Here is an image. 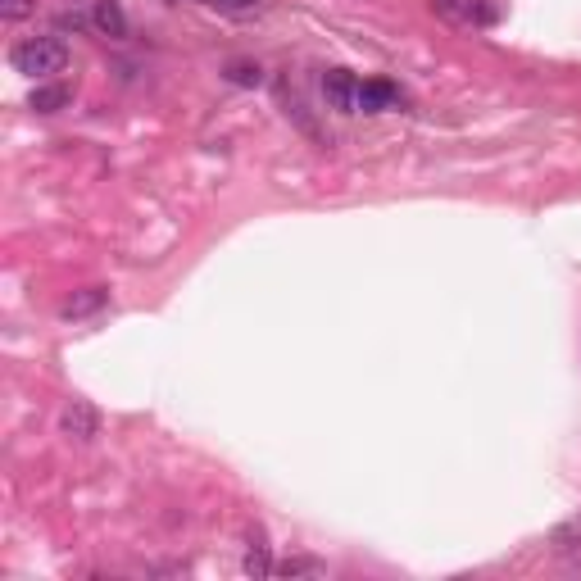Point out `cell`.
<instances>
[{"instance_id": "1", "label": "cell", "mask_w": 581, "mask_h": 581, "mask_svg": "<svg viewBox=\"0 0 581 581\" xmlns=\"http://www.w3.org/2000/svg\"><path fill=\"white\" fill-rule=\"evenodd\" d=\"M10 64H14V73L41 82V78H50V73H60L64 64H69V50H64L60 37H28L10 50Z\"/></svg>"}, {"instance_id": "2", "label": "cell", "mask_w": 581, "mask_h": 581, "mask_svg": "<svg viewBox=\"0 0 581 581\" xmlns=\"http://www.w3.org/2000/svg\"><path fill=\"white\" fill-rule=\"evenodd\" d=\"M323 96H327V105L341 109V114H364V82H359L350 69H327L323 73Z\"/></svg>"}, {"instance_id": "3", "label": "cell", "mask_w": 581, "mask_h": 581, "mask_svg": "<svg viewBox=\"0 0 581 581\" xmlns=\"http://www.w3.org/2000/svg\"><path fill=\"white\" fill-rule=\"evenodd\" d=\"M60 427H64V436H69V441H91V436L100 432V414L91 409L87 400H69V404H64Z\"/></svg>"}, {"instance_id": "4", "label": "cell", "mask_w": 581, "mask_h": 581, "mask_svg": "<svg viewBox=\"0 0 581 581\" xmlns=\"http://www.w3.org/2000/svg\"><path fill=\"white\" fill-rule=\"evenodd\" d=\"M91 23H96V32H100V37H109V41H123V37H128V14H123L119 0H96Z\"/></svg>"}, {"instance_id": "5", "label": "cell", "mask_w": 581, "mask_h": 581, "mask_svg": "<svg viewBox=\"0 0 581 581\" xmlns=\"http://www.w3.org/2000/svg\"><path fill=\"white\" fill-rule=\"evenodd\" d=\"M246 572H250V577H268V572H277V568H273V554H268V536H264V527H255V532H250Z\"/></svg>"}, {"instance_id": "6", "label": "cell", "mask_w": 581, "mask_h": 581, "mask_svg": "<svg viewBox=\"0 0 581 581\" xmlns=\"http://www.w3.org/2000/svg\"><path fill=\"white\" fill-rule=\"evenodd\" d=\"M105 291H100V286H87V291H78V296H69L64 300V309L60 314L64 318H87V314H96V309H105Z\"/></svg>"}, {"instance_id": "7", "label": "cell", "mask_w": 581, "mask_h": 581, "mask_svg": "<svg viewBox=\"0 0 581 581\" xmlns=\"http://www.w3.org/2000/svg\"><path fill=\"white\" fill-rule=\"evenodd\" d=\"M73 100V87H64V82H55V87H37L28 96V105L37 109V114H55V109H64Z\"/></svg>"}, {"instance_id": "8", "label": "cell", "mask_w": 581, "mask_h": 581, "mask_svg": "<svg viewBox=\"0 0 581 581\" xmlns=\"http://www.w3.org/2000/svg\"><path fill=\"white\" fill-rule=\"evenodd\" d=\"M391 105H400V91L391 82H364V114H382Z\"/></svg>"}, {"instance_id": "9", "label": "cell", "mask_w": 581, "mask_h": 581, "mask_svg": "<svg viewBox=\"0 0 581 581\" xmlns=\"http://www.w3.org/2000/svg\"><path fill=\"white\" fill-rule=\"evenodd\" d=\"M277 572H282V577H323V563L318 559H286V563H277Z\"/></svg>"}, {"instance_id": "10", "label": "cell", "mask_w": 581, "mask_h": 581, "mask_svg": "<svg viewBox=\"0 0 581 581\" xmlns=\"http://www.w3.org/2000/svg\"><path fill=\"white\" fill-rule=\"evenodd\" d=\"M227 82H237V87H259V64H227Z\"/></svg>"}, {"instance_id": "11", "label": "cell", "mask_w": 581, "mask_h": 581, "mask_svg": "<svg viewBox=\"0 0 581 581\" xmlns=\"http://www.w3.org/2000/svg\"><path fill=\"white\" fill-rule=\"evenodd\" d=\"M205 10H218V14H255L259 0H200Z\"/></svg>"}, {"instance_id": "12", "label": "cell", "mask_w": 581, "mask_h": 581, "mask_svg": "<svg viewBox=\"0 0 581 581\" xmlns=\"http://www.w3.org/2000/svg\"><path fill=\"white\" fill-rule=\"evenodd\" d=\"M23 14H32V0H0V19L5 23H19Z\"/></svg>"}, {"instance_id": "13", "label": "cell", "mask_w": 581, "mask_h": 581, "mask_svg": "<svg viewBox=\"0 0 581 581\" xmlns=\"http://www.w3.org/2000/svg\"><path fill=\"white\" fill-rule=\"evenodd\" d=\"M559 554L572 563V568H581V541L572 532H559Z\"/></svg>"}]
</instances>
